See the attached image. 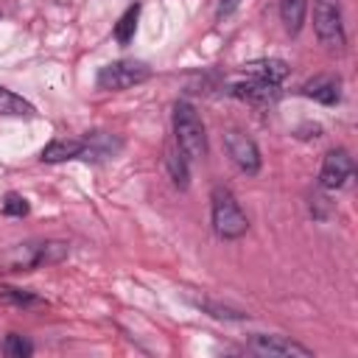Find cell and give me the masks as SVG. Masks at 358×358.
I'll list each match as a JSON object with an SVG mask.
<instances>
[{"label": "cell", "instance_id": "6da1fadb", "mask_svg": "<svg viewBox=\"0 0 358 358\" xmlns=\"http://www.w3.org/2000/svg\"><path fill=\"white\" fill-rule=\"evenodd\" d=\"M210 215H213V229L224 241H238L249 229V218L241 210V201L235 193L224 185H215L210 193Z\"/></svg>", "mask_w": 358, "mask_h": 358}, {"label": "cell", "instance_id": "7a4b0ae2", "mask_svg": "<svg viewBox=\"0 0 358 358\" xmlns=\"http://www.w3.org/2000/svg\"><path fill=\"white\" fill-rule=\"evenodd\" d=\"M173 137L176 145L187 159H204L207 157V131L193 103L176 101L173 103Z\"/></svg>", "mask_w": 358, "mask_h": 358}, {"label": "cell", "instance_id": "3957f363", "mask_svg": "<svg viewBox=\"0 0 358 358\" xmlns=\"http://www.w3.org/2000/svg\"><path fill=\"white\" fill-rule=\"evenodd\" d=\"M151 76V67L137 59H120L98 70V90H129L134 84H143Z\"/></svg>", "mask_w": 358, "mask_h": 358}, {"label": "cell", "instance_id": "277c9868", "mask_svg": "<svg viewBox=\"0 0 358 358\" xmlns=\"http://www.w3.org/2000/svg\"><path fill=\"white\" fill-rule=\"evenodd\" d=\"M70 252V246L64 241H42V243H20L11 255L8 263L14 268H39V266H50L64 260Z\"/></svg>", "mask_w": 358, "mask_h": 358}, {"label": "cell", "instance_id": "5b68a950", "mask_svg": "<svg viewBox=\"0 0 358 358\" xmlns=\"http://www.w3.org/2000/svg\"><path fill=\"white\" fill-rule=\"evenodd\" d=\"M313 31L322 45L341 48L344 45V22H341V3L338 0H313Z\"/></svg>", "mask_w": 358, "mask_h": 358}, {"label": "cell", "instance_id": "8992f818", "mask_svg": "<svg viewBox=\"0 0 358 358\" xmlns=\"http://www.w3.org/2000/svg\"><path fill=\"white\" fill-rule=\"evenodd\" d=\"M224 148H227V157L232 159V165L238 171H243L249 176L260 171V148L241 129H227L224 131Z\"/></svg>", "mask_w": 358, "mask_h": 358}, {"label": "cell", "instance_id": "52a82bcc", "mask_svg": "<svg viewBox=\"0 0 358 358\" xmlns=\"http://www.w3.org/2000/svg\"><path fill=\"white\" fill-rule=\"evenodd\" d=\"M352 176V157L347 148H330L319 168V185L324 190H338Z\"/></svg>", "mask_w": 358, "mask_h": 358}, {"label": "cell", "instance_id": "ba28073f", "mask_svg": "<svg viewBox=\"0 0 358 358\" xmlns=\"http://www.w3.org/2000/svg\"><path fill=\"white\" fill-rule=\"evenodd\" d=\"M249 347L255 352H260V355H296V358H310L313 355L305 344L291 341L285 336H263V333H257V336H252Z\"/></svg>", "mask_w": 358, "mask_h": 358}, {"label": "cell", "instance_id": "9c48e42d", "mask_svg": "<svg viewBox=\"0 0 358 358\" xmlns=\"http://www.w3.org/2000/svg\"><path fill=\"white\" fill-rule=\"evenodd\" d=\"M302 95L313 98V101H319L324 106H333L341 98V81L336 76H313V78H308L302 84Z\"/></svg>", "mask_w": 358, "mask_h": 358}, {"label": "cell", "instance_id": "30bf717a", "mask_svg": "<svg viewBox=\"0 0 358 358\" xmlns=\"http://www.w3.org/2000/svg\"><path fill=\"white\" fill-rule=\"evenodd\" d=\"M229 95H235L241 101H252V103H271L280 98V90L274 84H263L257 78H249V81H235L229 87Z\"/></svg>", "mask_w": 358, "mask_h": 358}, {"label": "cell", "instance_id": "8fae6325", "mask_svg": "<svg viewBox=\"0 0 358 358\" xmlns=\"http://www.w3.org/2000/svg\"><path fill=\"white\" fill-rule=\"evenodd\" d=\"M243 73H249V78H257L263 84L280 87L285 81V76H288V64L282 59H257V62L243 64Z\"/></svg>", "mask_w": 358, "mask_h": 358}, {"label": "cell", "instance_id": "7c38bea8", "mask_svg": "<svg viewBox=\"0 0 358 358\" xmlns=\"http://www.w3.org/2000/svg\"><path fill=\"white\" fill-rule=\"evenodd\" d=\"M120 151V140L106 134V131H92L90 137H84V148H81V157L78 159H109Z\"/></svg>", "mask_w": 358, "mask_h": 358}, {"label": "cell", "instance_id": "4fadbf2b", "mask_svg": "<svg viewBox=\"0 0 358 358\" xmlns=\"http://www.w3.org/2000/svg\"><path fill=\"white\" fill-rule=\"evenodd\" d=\"M81 148H84V140H67V137H56L50 140L39 159L42 162H67V159H78L81 157Z\"/></svg>", "mask_w": 358, "mask_h": 358}, {"label": "cell", "instance_id": "5bb4252c", "mask_svg": "<svg viewBox=\"0 0 358 358\" xmlns=\"http://www.w3.org/2000/svg\"><path fill=\"white\" fill-rule=\"evenodd\" d=\"M165 168H168L171 182H173L179 190H185V187L190 185L187 157H185V154H182V148H179V145H173V143H168V145H165Z\"/></svg>", "mask_w": 358, "mask_h": 358}, {"label": "cell", "instance_id": "9a60e30c", "mask_svg": "<svg viewBox=\"0 0 358 358\" xmlns=\"http://www.w3.org/2000/svg\"><path fill=\"white\" fill-rule=\"evenodd\" d=\"M305 14H308V0H280V20L291 36H296L302 31Z\"/></svg>", "mask_w": 358, "mask_h": 358}, {"label": "cell", "instance_id": "2e32d148", "mask_svg": "<svg viewBox=\"0 0 358 358\" xmlns=\"http://www.w3.org/2000/svg\"><path fill=\"white\" fill-rule=\"evenodd\" d=\"M0 115H6V117H34L36 109H34V103L25 101L22 95H17V92L6 90V87H0Z\"/></svg>", "mask_w": 358, "mask_h": 358}, {"label": "cell", "instance_id": "e0dca14e", "mask_svg": "<svg viewBox=\"0 0 358 358\" xmlns=\"http://www.w3.org/2000/svg\"><path fill=\"white\" fill-rule=\"evenodd\" d=\"M0 302H3V305H11V308H22V310H28V308H42V305H45V299L36 296L34 291H28V288H14V285H0Z\"/></svg>", "mask_w": 358, "mask_h": 358}, {"label": "cell", "instance_id": "ac0fdd59", "mask_svg": "<svg viewBox=\"0 0 358 358\" xmlns=\"http://www.w3.org/2000/svg\"><path fill=\"white\" fill-rule=\"evenodd\" d=\"M137 17H140V3L129 6V8L123 11V17L117 20V25H115V39H117L120 45H129V42H131V36H134V31H137Z\"/></svg>", "mask_w": 358, "mask_h": 358}, {"label": "cell", "instance_id": "d6986e66", "mask_svg": "<svg viewBox=\"0 0 358 358\" xmlns=\"http://www.w3.org/2000/svg\"><path fill=\"white\" fill-rule=\"evenodd\" d=\"M3 352L8 358H28L34 352V344L25 336H20V333H8L6 341H3Z\"/></svg>", "mask_w": 358, "mask_h": 358}, {"label": "cell", "instance_id": "ffe728a7", "mask_svg": "<svg viewBox=\"0 0 358 358\" xmlns=\"http://www.w3.org/2000/svg\"><path fill=\"white\" fill-rule=\"evenodd\" d=\"M201 310H207L210 316H215V319H246V313L243 310H235V308H227V305H221V302H213V299H193Z\"/></svg>", "mask_w": 358, "mask_h": 358}, {"label": "cell", "instance_id": "44dd1931", "mask_svg": "<svg viewBox=\"0 0 358 358\" xmlns=\"http://www.w3.org/2000/svg\"><path fill=\"white\" fill-rule=\"evenodd\" d=\"M3 213L11 215V218H22V215H28V201H25L20 193H6V199H3Z\"/></svg>", "mask_w": 358, "mask_h": 358}, {"label": "cell", "instance_id": "7402d4cb", "mask_svg": "<svg viewBox=\"0 0 358 358\" xmlns=\"http://www.w3.org/2000/svg\"><path fill=\"white\" fill-rule=\"evenodd\" d=\"M238 6V0H221V6H218V17H224V14H229L232 8Z\"/></svg>", "mask_w": 358, "mask_h": 358}]
</instances>
